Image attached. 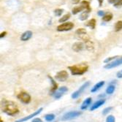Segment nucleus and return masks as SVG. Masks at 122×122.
<instances>
[{"instance_id":"25","label":"nucleus","mask_w":122,"mask_h":122,"mask_svg":"<svg viewBox=\"0 0 122 122\" xmlns=\"http://www.w3.org/2000/svg\"><path fill=\"white\" fill-rule=\"evenodd\" d=\"M45 118H46V120L47 121H48V122L52 121H53L54 118H55V115H54V114H47V115H46Z\"/></svg>"},{"instance_id":"33","label":"nucleus","mask_w":122,"mask_h":122,"mask_svg":"<svg viewBox=\"0 0 122 122\" xmlns=\"http://www.w3.org/2000/svg\"><path fill=\"white\" fill-rule=\"evenodd\" d=\"M98 15H99V16H102V17H103L105 14V12L104 11H102V10H100V11H99L98 12Z\"/></svg>"},{"instance_id":"27","label":"nucleus","mask_w":122,"mask_h":122,"mask_svg":"<svg viewBox=\"0 0 122 122\" xmlns=\"http://www.w3.org/2000/svg\"><path fill=\"white\" fill-rule=\"evenodd\" d=\"M63 10L61 9H56V10H54V14L56 15V16H61L62 13H63Z\"/></svg>"},{"instance_id":"38","label":"nucleus","mask_w":122,"mask_h":122,"mask_svg":"<svg viewBox=\"0 0 122 122\" xmlns=\"http://www.w3.org/2000/svg\"><path fill=\"white\" fill-rule=\"evenodd\" d=\"M99 1V7H102V3H103V0H98Z\"/></svg>"},{"instance_id":"37","label":"nucleus","mask_w":122,"mask_h":122,"mask_svg":"<svg viewBox=\"0 0 122 122\" xmlns=\"http://www.w3.org/2000/svg\"><path fill=\"white\" fill-rule=\"evenodd\" d=\"M80 2V0H72V2L73 4H77Z\"/></svg>"},{"instance_id":"1","label":"nucleus","mask_w":122,"mask_h":122,"mask_svg":"<svg viewBox=\"0 0 122 122\" xmlns=\"http://www.w3.org/2000/svg\"><path fill=\"white\" fill-rule=\"evenodd\" d=\"M2 110L8 116H15L19 112V110L15 102L12 101L4 100L2 103Z\"/></svg>"},{"instance_id":"3","label":"nucleus","mask_w":122,"mask_h":122,"mask_svg":"<svg viewBox=\"0 0 122 122\" xmlns=\"http://www.w3.org/2000/svg\"><path fill=\"white\" fill-rule=\"evenodd\" d=\"M81 111H70V112H68L65 113L62 118H61V120L62 121H68V120H71V119H73V118H75L77 117H78L79 116L81 115Z\"/></svg>"},{"instance_id":"2","label":"nucleus","mask_w":122,"mask_h":122,"mask_svg":"<svg viewBox=\"0 0 122 122\" xmlns=\"http://www.w3.org/2000/svg\"><path fill=\"white\" fill-rule=\"evenodd\" d=\"M88 68V66L85 64L70 66L68 67V69L70 70L72 75H81L87 71Z\"/></svg>"},{"instance_id":"12","label":"nucleus","mask_w":122,"mask_h":122,"mask_svg":"<svg viewBox=\"0 0 122 122\" xmlns=\"http://www.w3.org/2000/svg\"><path fill=\"white\" fill-rule=\"evenodd\" d=\"M31 37H32V32L31 31H26L24 32L23 34H22V35L20 37V40L27 41L29 39H31Z\"/></svg>"},{"instance_id":"9","label":"nucleus","mask_w":122,"mask_h":122,"mask_svg":"<svg viewBox=\"0 0 122 122\" xmlns=\"http://www.w3.org/2000/svg\"><path fill=\"white\" fill-rule=\"evenodd\" d=\"M42 108L41 107V108L38 109V110H37V111H35V113H33L32 114L29 115V116H26V117H24V118H20V119H19V120H17L15 122H25L26 121H28V120L32 118L33 117H35V116H37L38 114H40V113L42 112Z\"/></svg>"},{"instance_id":"15","label":"nucleus","mask_w":122,"mask_h":122,"mask_svg":"<svg viewBox=\"0 0 122 122\" xmlns=\"http://www.w3.org/2000/svg\"><path fill=\"white\" fill-rule=\"evenodd\" d=\"M92 103V98L88 97L86 99H85V101L81 105V110H86L88 106H89Z\"/></svg>"},{"instance_id":"5","label":"nucleus","mask_w":122,"mask_h":122,"mask_svg":"<svg viewBox=\"0 0 122 122\" xmlns=\"http://www.w3.org/2000/svg\"><path fill=\"white\" fill-rule=\"evenodd\" d=\"M90 85V82H86L85 83H83L80 88H79V89H77V91H75L72 94V99H76V98H77L81 94V93L86 89V88Z\"/></svg>"},{"instance_id":"21","label":"nucleus","mask_w":122,"mask_h":122,"mask_svg":"<svg viewBox=\"0 0 122 122\" xmlns=\"http://www.w3.org/2000/svg\"><path fill=\"white\" fill-rule=\"evenodd\" d=\"M115 89H116L115 86H113V85H110V86H109L107 88V89H106V93H107V94H112L114 92Z\"/></svg>"},{"instance_id":"18","label":"nucleus","mask_w":122,"mask_h":122,"mask_svg":"<svg viewBox=\"0 0 122 122\" xmlns=\"http://www.w3.org/2000/svg\"><path fill=\"white\" fill-rule=\"evenodd\" d=\"M86 47L89 51H92L94 50V44L90 40H88L86 41Z\"/></svg>"},{"instance_id":"26","label":"nucleus","mask_w":122,"mask_h":122,"mask_svg":"<svg viewBox=\"0 0 122 122\" xmlns=\"http://www.w3.org/2000/svg\"><path fill=\"white\" fill-rule=\"evenodd\" d=\"M81 5L85 7L86 10L90 11V12H91V8H90V6H89V3H88L87 1H83L81 2Z\"/></svg>"},{"instance_id":"17","label":"nucleus","mask_w":122,"mask_h":122,"mask_svg":"<svg viewBox=\"0 0 122 122\" xmlns=\"http://www.w3.org/2000/svg\"><path fill=\"white\" fill-rule=\"evenodd\" d=\"M50 77V79L51 81V83H52V88H51V94H55V92H56V89H57V84L56 83V82H55L53 79H52V77Z\"/></svg>"},{"instance_id":"7","label":"nucleus","mask_w":122,"mask_h":122,"mask_svg":"<svg viewBox=\"0 0 122 122\" xmlns=\"http://www.w3.org/2000/svg\"><path fill=\"white\" fill-rule=\"evenodd\" d=\"M55 77H56V79L57 81L64 82L68 78V73L65 70H61L56 74V75Z\"/></svg>"},{"instance_id":"23","label":"nucleus","mask_w":122,"mask_h":122,"mask_svg":"<svg viewBox=\"0 0 122 122\" xmlns=\"http://www.w3.org/2000/svg\"><path fill=\"white\" fill-rule=\"evenodd\" d=\"M122 29V20H118L116 23L115 25V31H119L120 30Z\"/></svg>"},{"instance_id":"22","label":"nucleus","mask_w":122,"mask_h":122,"mask_svg":"<svg viewBox=\"0 0 122 122\" xmlns=\"http://www.w3.org/2000/svg\"><path fill=\"white\" fill-rule=\"evenodd\" d=\"M112 18H113V15H112L111 13H106V14L103 16V18H102L103 20H104V21H106V22L110 21Z\"/></svg>"},{"instance_id":"10","label":"nucleus","mask_w":122,"mask_h":122,"mask_svg":"<svg viewBox=\"0 0 122 122\" xmlns=\"http://www.w3.org/2000/svg\"><path fill=\"white\" fill-rule=\"evenodd\" d=\"M67 91H68L67 88L65 87V86H62V87L59 88V89H58L56 92H55V94H54V97H55V99H59V98H61V97L64 95V94L65 92H66Z\"/></svg>"},{"instance_id":"31","label":"nucleus","mask_w":122,"mask_h":122,"mask_svg":"<svg viewBox=\"0 0 122 122\" xmlns=\"http://www.w3.org/2000/svg\"><path fill=\"white\" fill-rule=\"evenodd\" d=\"M114 6L116 7H121L122 6V0H118V1L116 4H114Z\"/></svg>"},{"instance_id":"13","label":"nucleus","mask_w":122,"mask_h":122,"mask_svg":"<svg viewBox=\"0 0 122 122\" xmlns=\"http://www.w3.org/2000/svg\"><path fill=\"white\" fill-rule=\"evenodd\" d=\"M105 102V99H100V100H98V101L96 102L94 105H92V107H91L90 110H92V111H93V110H94L99 108L100 106H102Z\"/></svg>"},{"instance_id":"35","label":"nucleus","mask_w":122,"mask_h":122,"mask_svg":"<svg viewBox=\"0 0 122 122\" xmlns=\"http://www.w3.org/2000/svg\"><path fill=\"white\" fill-rule=\"evenodd\" d=\"M32 122H42V121L39 118H36L32 121Z\"/></svg>"},{"instance_id":"28","label":"nucleus","mask_w":122,"mask_h":122,"mask_svg":"<svg viewBox=\"0 0 122 122\" xmlns=\"http://www.w3.org/2000/svg\"><path fill=\"white\" fill-rule=\"evenodd\" d=\"M115 117L113 116H108L106 118V122H115Z\"/></svg>"},{"instance_id":"19","label":"nucleus","mask_w":122,"mask_h":122,"mask_svg":"<svg viewBox=\"0 0 122 122\" xmlns=\"http://www.w3.org/2000/svg\"><path fill=\"white\" fill-rule=\"evenodd\" d=\"M89 13H90V11L85 10L84 12L80 15V17H79L80 20H86L88 18V14H89Z\"/></svg>"},{"instance_id":"30","label":"nucleus","mask_w":122,"mask_h":122,"mask_svg":"<svg viewBox=\"0 0 122 122\" xmlns=\"http://www.w3.org/2000/svg\"><path fill=\"white\" fill-rule=\"evenodd\" d=\"M116 58H118V56H114V57H110V58H107V59H106L104 61V62H105V63H109L110 61H112L113 59H116Z\"/></svg>"},{"instance_id":"20","label":"nucleus","mask_w":122,"mask_h":122,"mask_svg":"<svg viewBox=\"0 0 122 122\" xmlns=\"http://www.w3.org/2000/svg\"><path fill=\"white\" fill-rule=\"evenodd\" d=\"M86 26H88V27H90L92 29H95V26H96V20H95V19H92L89 21H88V23L86 24Z\"/></svg>"},{"instance_id":"8","label":"nucleus","mask_w":122,"mask_h":122,"mask_svg":"<svg viewBox=\"0 0 122 122\" xmlns=\"http://www.w3.org/2000/svg\"><path fill=\"white\" fill-rule=\"evenodd\" d=\"M122 64V57L119 58L118 59L113 61V62H110V63H108L104 67L105 69H107V70H110V69H112V68H114V67H116V66H119Z\"/></svg>"},{"instance_id":"11","label":"nucleus","mask_w":122,"mask_h":122,"mask_svg":"<svg viewBox=\"0 0 122 122\" xmlns=\"http://www.w3.org/2000/svg\"><path fill=\"white\" fill-rule=\"evenodd\" d=\"M84 48V45L83 42H77L73 44L72 46V49L75 52H80Z\"/></svg>"},{"instance_id":"4","label":"nucleus","mask_w":122,"mask_h":122,"mask_svg":"<svg viewBox=\"0 0 122 122\" xmlns=\"http://www.w3.org/2000/svg\"><path fill=\"white\" fill-rule=\"evenodd\" d=\"M73 27H74V24L72 22H66V23H64L57 26V31H66L71 30Z\"/></svg>"},{"instance_id":"32","label":"nucleus","mask_w":122,"mask_h":122,"mask_svg":"<svg viewBox=\"0 0 122 122\" xmlns=\"http://www.w3.org/2000/svg\"><path fill=\"white\" fill-rule=\"evenodd\" d=\"M116 76H117V77H118V78H122V70L117 72Z\"/></svg>"},{"instance_id":"29","label":"nucleus","mask_w":122,"mask_h":122,"mask_svg":"<svg viewBox=\"0 0 122 122\" xmlns=\"http://www.w3.org/2000/svg\"><path fill=\"white\" fill-rule=\"evenodd\" d=\"M113 109V107H106V108H105L104 109V110L102 111V114L103 115H106L107 113H109L110 110H111Z\"/></svg>"},{"instance_id":"14","label":"nucleus","mask_w":122,"mask_h":122,"mask_svg":"<svg viewBox=\"0 0 122 122\" xmlns=\"http://www.w3.org/2000/svg\"><path fill=\"white\" fill-rule=\"evenodd\" d=\"M104 84H105V81H100V82L97 83L96 85H94V87L92 88L91 92L94 93V92H97L99 89H100V88L104 86Z\"/></svg>"},{"instance_id":"34","label":"nucleus","mask_w":122,"mask_h":122,"mask_svg":"<svg viewBox=\"0 0 122 122\" xmlns=\"http://www.w3.org/2000/svg\"><path fill=\"white\" fill-rule=\"evenodd\" d=\"M118 0H108V2L110 4H116Z\"/></svg>"},{"instance_id":"24","label":"nucleus","mask_w":122,"mask_h":122,"mask_svg":"<svg viewBox=\"0 0 122 122\" xmlns=\"http://www.w3.org/2000/svg\"><path fill=\"white\" fill-rule=\"evenodd\" d=\"M70 18V13H67V14L64 15L63 17H61L59 20V23H64V22H66V20H67Z\"/></svg>"},{"instance_id":"16","label":"nucleus","mask_w":122,"mask_h":122,"mask_svg":"<svg viewBox=\"0 0 122 122\" xmlns=\"http://www.w3.org/2000/svg\"><path fill=\"white\" fill-rule=\"evenodd\" d=\"M83 10H86L85 7L81 5V6H77V7H74V8L72 9V14H73V15H76L77 13H78L81 12V11H83Z\"/></svg>"},{"instance_id":"6","label":"nucleus","mask_w":122,"mask_h":122,"mask_svg":"<svg viewBox=\"0 0 122 122\" xmlns=\"http://www.w3.org/2000/svg\"><path fill=\"white\" fill-rule=\"evenodd\" d=\"M18 99L24 104H28L31 102V97L26 92H21L17 96Z\"/></svg>"},{"instance_id":"36","label":"nucleus","mask_w":122,"mask_h":122,"mask_svg":"<svg viewBox=\"0 0 122 122\" xmlns=\"http://www.w3.org/2000/svg\"><path fill=\"white\" fill-rule=\"evenodd\" d=\"M6 34H7V32H6V31H4V32H2V34H1V35H0V37H1V38L4 37L6 35Z\"/></svg>"}]
</instances>
